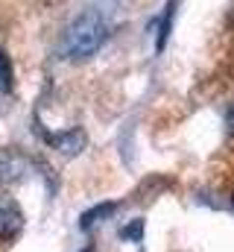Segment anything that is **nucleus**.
Here are the masks:
<instances>
[{
  "mask_svg": "<svg viewBox=\"0 0 234 252\" xmlns=\"http://www.w3.org/2000/svg\"><path fill=\"white\" fill-rule=\"evenodd\" d=\"M24 229V211L12 196H0V238H15Z\"/></svg>",
  "mask_w": 234,
  "mask_h": 252,
  "instance_id": "obj_4",
  "label": "nucleus"
},
{
  "mask_svg": "<svg viewBox=\"0 0 234 252\" xmlns=\"http://www.w3.org/2000/svg\"><path fill=\"white\" fill-rule=\"evenodd\" d=\"M44 135V141L50 144V147H56L61 156H76V153H82L85 150V144H88V138H85V132L82 129H67V132H41Z\"/></svg>",
  "mask_w": 234,
  "mask_h": 252,
  "instance_id": "obj_3",
  "label": "nucleus"
},
{
  "mask_svg": "<svg viewBox=\"0 0 234 252\" xmlns=\"http://www.w3.org/2000/svg\"><path fill=\"white\" fill-rule=\"evenodd\" d=\"M32 170V161L15 150H3L0 153V185H12V182H21L27 173Z\"/></svg>",
  "mask_w": 234,
  "mask_h": 252,
  "instance_id": "obj_2",
  "label": "nucleus"
},
{
  "mask_svg": "<svg viewBox=\"0 0 234 252\" xmlns=\"http://www.w3.org/2000/svg\"><path fill=\"white\" fill-rule=\"evenodd\" d=\"M82 252H94V250H91V247H85V250H82Z\"/></svg>",
  "mask_w": 234,
  "mask_h": 252,
  "instance_id": "obj_10",
  "label": "nucleus"
},
{
  "mask_svg": "<svg viewBox=\"0 0 234 252\" xmlns=\"http://www.w3.org/2000/svg\"><path fill=\"white\" fill-rule=\"evenodd\" d=\"M117 211V202H103V205H94V208H88L82 217H79V229H91L94 223H100V220H106V217H112Z\"/></svg>",
  "mask_w": 234,
  "mask_h": 252,
  "instance_id": "obj_5",
  "label": "nucleus"
},
{
  "mask_svg": "<svg viewBox=\"0 0 234 252\" xmlns=\"http://www.w3.org/2000/svg\"><path fill=\"white\" fill-rule=\"evenodd\" d=\"M12 79H15V73H12V62H9L6 50L0 47V91H3V94L12 91Z\"/></svg>",
  "mask_w": 234,
  "mask_h": 252,
  "instance_id": "obj_7",
  "label": "nucleus"
},
{
  "mask_svg": "<svg viewBox=\"0 0 234 252\" xmlns=\"http://www.w3.org/2000/svg\"><path fill=\"white\" fill-rule=\"evenodd\" d=\"M141 235H144V220H132V223L120 232V238H126V241H141Z\"/></svg>",
  "mask_w": 234,
  "mask_h": 252,
  "instance_id": "obj_8",
  "label": "nucleus"
},
{
  "mask_svg": "<svg viewBox=\"0 0 234 252\" xmlns=\"http://www.w3.org/2000/svg\"><path fill=\"white\" fill-rule=\"evenodd\" d=\"M176 3L178 0H170L167 3V9H164V18H161V30H158V50H164V44H167V38H170V27H173V15H176Z\"/></svg>",
  "mask_w": 234,
  "mask_h": 252,
  "instance_id": "obj_6",
  "label": "nucleus"
},
{
  "mask_svg": "<svg viewBox=\"0 0 234 252\" xmlns=\"http://www.w3.org/2000/svg\"><path fill=\"white\" fill-rule=\"evenodd\" d=\"M109 38V24L103 21L100 12H82L64 32V56L67 59H91Z\"/></svg>",
  "mask_w": 234,
  "mask_h": 252,
  "instance_id": "obj_1",
  "label": "nucleus"
},
{
  "mask_svg": "<svg viewBox=\"0 0 234 252\" xmlns=\"http://www.w3.org/2000/svg\"><path fill=\"white\" fill-rule=\"evenodd\" d=\"M226 124H229V132L234 135V106L229 109V115H226Z\"/></svg>",
  "mask_w": 234,
  "mask_h": 252,
  "instance_id": "obj_9",
  "label": "nucleus"
}]
</instances>
